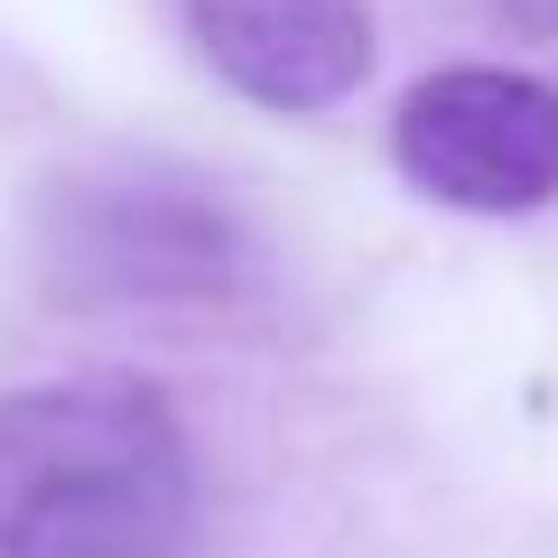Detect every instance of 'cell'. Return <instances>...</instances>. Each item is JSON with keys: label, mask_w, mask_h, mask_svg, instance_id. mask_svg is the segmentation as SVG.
<instances>
[{"label": "cell", "mask_w": 558, "mask_h": 558, "mask_svg": "<svg viewBox=\"0 0 558 558\" xmlns=\"http://www.w3.org/2000/svg\"><path fill=\"white\" fill-rule=\"evenodd\" d=\"M215 400L149 363L0 381V558H233Z\"/></svg>", "instance_id": "1"}, {"label": "cell", "mask_w": 558, "mask_h": 558, "mask_svg": "<svg viewBox=\"0 0 558 558\" xmlns=\"http://www.w3.org/2000/svg\"><path fill=\"white\" fill-rule=\"evenodd\" d=\"M391 168L447 215H539L558 205V84L494 57L418 75L391 112Z\"/></svg>", "instance_id": "2"}, {"label": "cell", "mask_w": 558, "mask_h": 558, "mask_svg": "<svg viewBox=\"0 0 558 558\" xmlns=\"http://www.w3.org/2000/svg\"><path fill=\"white\" fill-rule=\"evenodd\" d=\"M178 38L260 112H336L373 84L381 20L373 0H168Z\"/></svg>", "instance_id": "3"}, {"label": "cell", "mask_w": 558, "mask_h": 558, "mask_svg": "<svg viewBox=\"0 0 558 558\" xmlns=\"http://www.w3.org/2000/svg\"><path fill=\"white\" fill-rule=\"evenodd\" d=\"M418 10L465 28V38H484V47H502L494 65H521V75L558 84V0H418Z\"/></svg>", "instance_id": "4"}]
</instances>
